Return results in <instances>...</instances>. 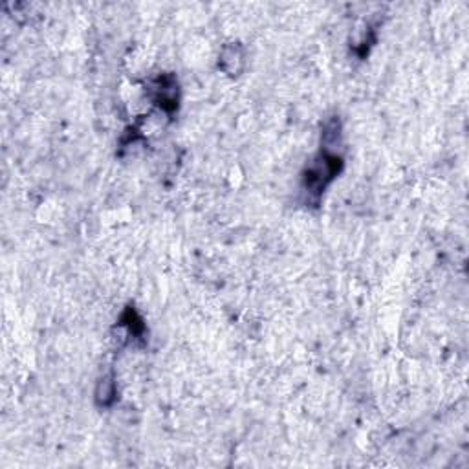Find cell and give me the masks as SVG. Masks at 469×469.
Masks as SVG:
<instances>
[{
    "mask_svg": "<svg viewBox=\"0 0 469 469\" xmlns=\"http://www.w3.org/2000/svg\"><path fill=\"white\" fill-rule=\"evenodd\" d=\"M343 169V158L337 153H332L330 147L323 145L316 158L312 160L308 169L302 174V191L308 197V203H319V198L325 189L336 178Z\"/></svg>",
    "mask_w": 469,
    "mask_h": 469,
    "instance_id": "obj_1",
    "label": "cell"
},
{
    "mask_svg": "<svg viewBox=\"0 0 469 469\" xmlns=\"http://www.w3.org/2000/svg\"><path fill=\"white\" fill-rule=\"evenodd\" d=\"M153 99L160 109L173 112L178 107V84L171 75H163L153 83Z\"/></svg>",
    "mask_w": 469,
    "mask_h": 469,
    "instance_id": "obj_2",
    "label": "cell"
},
{
    "mask_svg": "<svg viewBox=\"0 0 469 469\" xmlns=\"http://www.w3.org/2000/svg\"><path fill=\"white\" fill-rule=\"evenodd\" d=\"M244 54L238 45H229L220 54V68L229 75H238L243 72Z\"/></svg>",
    "mask_w": 469,
    "mask_h": 469,
    "instance_id": "obj_3",
    "label": "cell"
},
{
    "mask_svg": "<svg viewBox=\"0 0 469 469\" xmlns=\"http://www.w3.org/2000/svg\"><path fill=\"white\" fill-rule=\"evenodd\" d=\"M119 325H123L127 328V334L132 336L134 339H139V337H144L145 334V325L144 319L138 316V312L134 310V308H127L123 312V316H121V321Z\"/></svg>",
    "mask_w": 469,
    "mask_h": 469,
    "instance_id": "obj_4",
    "label": "cell"
},
{
    "mask_svg": "<svg viewBox=\"0 0 469 469\" xmlns=\"http://www.w3.org/2000/svg\"><path fill=\"white\" fill-rule=\"evenodd\" d=\"M95 400L103 407H109L114 403V400H116V381H114L112 376H107L99 381L98 390H95Z\"/></svg>",
    "mask_w": 469,
    "mask_h": 469,
    "instance_id": "obj_5",
    "label": "cell"
}]
</instances>
